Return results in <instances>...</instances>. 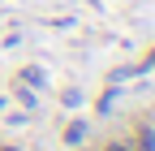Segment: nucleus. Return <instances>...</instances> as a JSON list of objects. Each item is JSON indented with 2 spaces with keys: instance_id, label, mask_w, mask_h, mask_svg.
<instances>
[{
  "instance_id": "f257e3e1",
  "label": "nucleus",
  "mask_w": 155,
  "mask_h": 151,
  "mask_svg": "<svg viewBox=\"0 0 155 151\" xmlns=\"http://www.w3.org/2000/svg\"><path fill=\"white\" fill-rule=\"evenodd\" d=\"M138 151H155V129H151V125L138 129Z\"/></svg>"
},
{
  "instance_id": "f03ea898",
  "label": "nucleus",
  "mask_w": 155,
  "mask_h": 151,
  "mask_svg": "<svg viewBox=\"0 0 155 151\" xmlns=\"http://www.w3.org/2000/svg\"><path fill=\"white\" fill-rule=\"evenodd\" d=\"M108 151H129V147H121V143H112V147H108Z\"/></svg>"
}]
</instances>
